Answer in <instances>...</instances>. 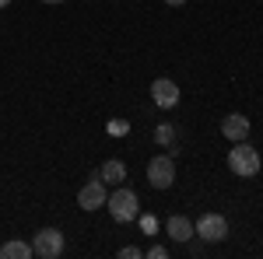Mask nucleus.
<instances>
[{"mask_svg":"<svg viewBox=\"0 0 263 259\" xmlns=\"http://www.w3.org/2000/svg\"><path fill=\"white\" fill-rule=\"evenodd\" d=\"M105 207H109V214H112L116 224H126V221L141 217V203H137V193L134 189H116L112 196L105 200Z\"/></svg>","mask_w":263,"mask_h":259,"instance_id":"1","label":"nucleus"},{"mask_svg":"<svg viewBox=\"0 0 263 259\" xmlns=\"http://www.w3.org/2000/svg\"><path fill=\"white\" fill-rule=\"evenodd\" d=\"M228 168L239 175V179H253L256 172H260V151H253L249 144H235L232 151H228Z\"/></svg>","mask_w":263,"mask_h":259,"instance_id":"2","label":"nucleus"},{"mask_svg":"<svg viewBox=\"0 0 263 259\" xmlns=\"http://www.w3.org/2000/svg\"><path fill=\"white\" fill-rule=\"evenodd\" d=\"M147 182H151L155 189H168V186L176 182V165H172L168 154L151 158V165H147Z\"/></svg>","mask_w":263,"mask_h":259,"instance_id":"3","label":"nucleus"},{"mask_svg":"<svg viewBox=\"0 0 263 259\" xmlns=\"http://www.w3.org/2000/svg\"><path fill=\"white\" fill-rule=\"evenodd\" d=\"M32 252H35V256H42V259H57L63 252V235L57 231V228H42V231H35Z\"/></svg>","mask_w":263,"mask_h":259,"instance_id":"4","label":"nucleus"},{"mask_svg":"<svg viewBox=\"0 0 263 259\" xmlns=\"http://www.w3.org/2000/svg\"><path fill=\"white\" fill-rule=\"evenodd\" d=\"M105 200H109L105 182L95 175L91 182H84V186H81V193H78V207H81V210H99V207H105Z\"/></svg>","mask_w":263,"mask_h":259,"instance_id":"5","label":"nucleus"},{"mask_svg":"<svg viewBox=\"0 0 263 259\" xmlns=\"http://www.w3.org/2000/svg\"><path fill=\"white\" fill-rule=\"evenodd\" d=\"M197 235H200L203 242H221L224 235H228V221H224L221 214H203V217L197 221Z\"/></svg>","mask_w":263,"mask_h":259,"instance_id":"6","label":"nucleus"},{"mask_svg":"<svg viewBox=\"0 0 263 259\" xmlns=\"http://www.w3.org/2000/svg\"><path fill=\"white\" fill-rule=\"evenodd\" d=\"M151 98H155L158 109H176V105H179V88H176V81L158 77L151 84Z\"/></svg>","mask_w":263,"mask_h":259,"instance_id":"7","label":"nucleus"},{"mask_svg":"<svg viewBox=\"0 0 263 259\" xmlns=\"http://www.w3.org/2000/svg\"><path fill=\"white\" fill-rule=\"evenodd\" d=\"M221 133L228 140H235V144H239V140H246L249 137V119H246L242 112H232V116H224V123H221Z\"/></svg>","mask_w":263,"mask_h":259,"instance_id":"8","label":"nucleus"},{"mask_svg":"<svg viewBox=\"0 0 263 259\" xmlns=\"http://www.w3.org/2000/svg\"><path fill=\"white\" fill-rule=\"evenodd\" d=\"M165 231H168V238H172V242H190L193 235H197L193 221H190V217H179V214L165 221Z\"/></svg>","mask_w":263,"mask_h":259,"instance_id":"9","label":"nucleus"},{"mask_svg":"<svg viewBox=\"0 0 263 259\" xmlns=\"http://www.w3.org/2000/svg\"><path fill=\"white\" fill-rule=\"evenodd\" d=\"M99 179H102V182H112V186H116V182L126 179V165H123V161H116V158H109L105 165H102Z\"/></svg>","mask_w":263,"mask_h":259,"instance_id":"10","label":"nucleus"},{"mask_svg":"<svg viewBox=\"0 0 263 259\" xmlns=\"http://www.w3.org/2000/svg\"><path fill=\"white\" fill-rule=\"evenodd\" d=\"M28 256H35L28 242H4L0 245V259H28Z\"/></svg>","mask_w":263,"mask_h":259,"instance_id":"11","label":"nucleus"},{"mask_svg":"<svg viewBox=\"0 0 263 259\" xmlns=\"http://www.w3.org/2000/svg\"><path fill=\"white\" fill-rule=\"evenodd\" d=\"M155 140H158V144H172V140H176V130H172V126H158V130H155Z\"/></svg>","mask_w":263,"mask_h":259,"instance_id":"12","label":"nucleus"},{"mask_svg":"<svg viewBox=\"0 0 263 259\" xmlns=\"http://www.w3.org/2000/svg\"><path fill=\"white\" fill-rule=\"evenodd\" d=\"M141 228L147 231V235H158V217H151V214H144V217H141Z\"/></svg>","mask_w":263,"mask_h":259,"instance_id":"13","label":"nucleus"},{"mask_svg":"<svg viewBox=\"0 0 263 259\" xmlns=\"http://www.w3.org/2000/svg\"><path fill=\"white\" fill-rule=\"evenodd\" d=\"M126 130H130V126H126L123 119H112V123H109V133H112V137H123Z\"/></svg>","mask_w":263,"mask_h":259,"instance_id":"14","label":"nucleus"},{"mask_svg":"<svg viewBox=\"0 0 263 259\" xmlns=\"http://www.w3.org/2000/svg\"><path fill=\"white\" fill-rule=\"evenodd\" d=\"M137 256H144L141 245H126V249H120V259H137Z\"/></svg>","mask_w":263,"mask_h":259,"instance_id":"15","label":"nucleus"},{"mask_svg":"<svg viewBox=\"0 0 263 259\" xmlns=\"http://www.w3.org/2000/svg\"><path fill=\"white\" fill-rule=\"evenodd\" d=\"M147 256H151V259H165V256H168V252H165L162 245H151V249H147Z\"/></svg>","mask_w":263,"mask_h":259,"instance_id":"16","label":"nucleus"},{"mask_svg":"<svg viewBox=\"0 0 263 259\" xmlns=\"http://www.w3.org/2000/svg\"><path fill=\"white\" fill-rule=\"evenodd\" d=\"M165 4H172V7H179V4H186V0H165Z\"/></svg>","mask_w":263,"mask_h":259,"instance_id":"17","label":"nucleus"},{"mask_svg":"<svg viewBox=\"0 0 263 259\" xmlns=\"http://www.w3.org/2000/svg\"><path fill=\"white\" fill-rule=\"evenodd\" d=\"M42 4H63V0H42Z\"/></svg>","mask_w":263,"mask_h":259,"instance_id":"18","label":"nucleus"},{"mask_svg":"<svg viewBox=\"0 0 263 259\" xmlns=\"http://www.w3.org/2000/svg\"><path fill=\"white\" fill-rule=\"evenodd\" d=\"M7 4H11V0H0V7H7Z\"/></svg>","mask_w":263,"mask_h":259,"instance_id":"19","label":"nucleus"}]
</instances>
